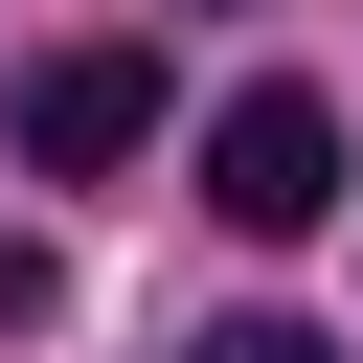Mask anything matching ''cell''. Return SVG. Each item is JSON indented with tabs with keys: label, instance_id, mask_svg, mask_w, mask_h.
I'll use <instances>...</instances> for the list:
<instances>
[{
	"label": "cell",
	"instance_id": "obj_3",
	"mask_svg": "<svg viewBox=\"0 0 363 363\" xmlns=\"http://www.w3.org/2000/svg\"><path fill=\"white\" fill-rule=\"evenodd\" d=\"M182 363H340L318 318H227V340H182Z\"/></svg>",
	"mask_w": 363,
	"mask_h": 363
},
{
	"label": "cell",
	"instance_id": "obj_1",
	"mask_svg": "<svg viewBox=\"0 0 363 363\" xmlns=\"http://www.w3.org/2000/svg\"><path fill=\"white\" fill-rule=\"evenodd\" d=\"M204 204H227L250 250L340 227V113H318V91H227V136H204Z\"/></svg>",
	"mask_w": 363,
	"mask_h": 363
},
{
	"label": "cell",
	"instance_id": "obj_2",
	"mask_svg": "<svg viewBox=\"0 0 363 363\" xmlns=\"http://www.w3.org/2000/svg\"><path fill=\"white\" fill-rule=\"evenodd\" d=\"M136 136H159V45H45L23 68V159L45 182H113Z\"/></svg>",
	"mask_w": 363,
	"mask_h": 363
},
{
	"label": "cell",
	"instance_id": "obj_4",
	"mask_svg": "<svg viewBox=\"0 0 363 363\" xmlns=\"http://www.w3.org/2000/svg\"><path fill=\"white\" fill-rule=\"evenodd\" d=\"M45 295H68V272H45V250H0V340H23V318H45Z\"/></svg>",
	"mask_w": 363,
	"mask_h": 363
}]
</instances>
